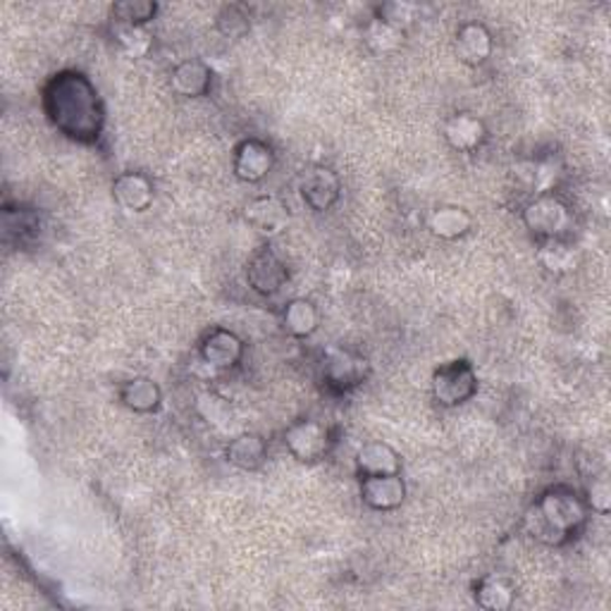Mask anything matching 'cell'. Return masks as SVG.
I'll return each instance as SVG.
<instances>
[{
    "mask_svg": "<svg viewBox=\"0 0 611 611\" xmlns=\"http://www.w3.org/2000/svg\"><path fill=\"white\" fill-rule=\"evenodd\" d=\"M361 36H363L365 48L371 51L375 58H385V55H392V53H396V51L404 46L406 32L394 30V26L371 18V20L363 24V34Z\"/></svg>",
    "mask_w": 611,
    "mask_h": 611,
    "instance_id": "cell-24",
    "label": "cell"
},
{
    "mask_svg": "<svg viewBox=\"0 0 611 611\" xmlns=\"http://www.w3.org/2000/svg\"><path fill=\"white\" fill-rule=\"evenodd\" d=\"M480 390L476 365L468 359H454L437 365L430 378V392L435 404L443 408H457L473 400Z\"/></svg>",
    "mask_w": 611,
    "mask_h": 611,
    "instance_id": "cell-6",
    "label": "cell"
},
{
    "mask_svg": "<svg viewBox=\"0 0 611 611\" xmlns=\"http://www.w3.org/2000/svg\"><path fill=\"white\" fill-rule=\"evenodd\" d=\"M342 177L330 165H308L298 177V196L314 212H328L342 201Z\"/></svg>",
    "mask_w": 611,
    "mask_h": 611,
    "instance_id": "cell-7",
    "label": "cell"
},
{
    "mask_svg": "<svg viewBox=\"0 0 611 611\" xmlns=\"http://www.w3.org/2000/svg\"><path fill=\"white\" fill-rule=\"evenodd\" d=\"M582 500H586L590 514L609 516V511H611V485H609V478H604V476L592 478V485L586 492H582Z\"/></svg>",
    "mask_w": 611,
    "mask_h": 611,
    "instance_id": "cell-30",
    "label": "cell"
},
{
    "mask_svg": "<svg viewBox=\"0 0 611 611\" xmlns=\"http://www.w3.org/2000/svg\"><path fill=\"white\" fill-rule=\"evenodd\" d=\"M118 400L132 414L151 416L163 406V388L149 375H134L118 388Z\"/></svg>",
    "mask_w": 611,
    "mask_h": 611,
    "instance_id": "cell-18",
    "label": "cell"
},
{
    "mask_svg": "<svg viewBox=\"0 0 611 611\" xmlns=\"http://www.w3.org/2000/svg\"><path fill=\"white\" fill-rule=\"evenodd\" d=\"M590 509L582 494L568 485H552L535 497L523 516V528L535 543L564 547L586 531Z\"/></svg>",
    "mask_w": 611,
    "mask_h": 611,
    "instance_id": "cell-2",
    "label": "cell"
},
{
    "mask_svg": "<svg viewBox=\"0 0 611 611\" xmlns=\"http://www.w3.org/2000/svg\"><path fill=\"white\" fill-rule=\"evenodd\" d=\"M280 325L292 339H310L320 328V310L314 298L294 296L282 306Z\"/></svg>",
    "mask_w": 611,
    "mask_h": 611,
    "instance_id": "cell-21",
    "label": "cell"
},
{
    "mask_svg": "<svg viewBox=\"0 0 611 611\" xmlns=\"http://www.w3.org/2000/svg\"><path fill=\"white\" fill-rule=\"evenodd\" d=\"M353 468H357L359 478L392 476L404 471V459L392 445L382 443V439H371V443H363L353 454Z\"/></svg>",
    "mask_w": 611,
    "mask_h": 611,
    "instance_id": "cell-17",
    "label": "cell"
},
{
    "mask_svg": "<svg viewBox=\"0 0 611 611\" xmlns=\"http://www.w3.org/2000/svg\"><path fill=\"white\" fill-rule=\"evenodd\" d=\"M112 198L127 212H146L155 201L153 179L139 170H124L112 179Z\"/></svg>",
    "mask_w": 611,
    "mask_h": 611,
    "instance_id": "cell-15",
    "label": "cell"
},
{
    "mask_svg": "<svg viewBox=\"0 0 611 611\" xmlns=\"http://www.w3.org/2000/svg\"><path fill=\"white\" fill-rule=\"evenodd\" d=\"M112 41L130 58H146L153 48V34L149 32V26L112 24Z\"/></svg>",
    "mask_w": 611,
    "mask_h": 611,
    "instance_id": "cell-26",
    "label": "cell"
},
{
    "mask_svg": "<svg viewBox=\"0 0 611 611\" xmlns=\"http://www.w3.org/2000/svg\"><path fill=\"white\" fill-rule=\"evenodd\" d=\"M161 6L153 0H120L110 6V22L124 26H149L159 18Z\"/></svg>",
    "mask_w": 611,
    "mask_h": 611,
    "instance_id": "cell-25",
    "label": "cell"
},
{
    "mask_svg": "<svg viewBox=\"0 0 611 611\" xmlns=\"http://www.w3.org/2000/svg\"><path fill=\"white\" fill-rule=\"evenodd\" d=\"M244 220L255 234L273 239L282 234V230H287L290 208L284 206L277 196H270V194L253 196L244 206Z\"/></svg>",
    "mask_w": 611,
    "mask_h": 611,
    "instance_id": "cell-14",
    "label": "cell"
},
{
    "mask_svg": "<svg viewBox=\"0 0 611 611\" xmlns=\"http://www.w3.org/2000/svg\"><path fill=\"white\" fill-rule=\"evenodd\" d=\"M196 408H198V414L204 416V421L216 425V428H222V425L232 421V406L218 392H204L201 396H198Z\"/></svg>",
    "mask_w": 611,
    "mask_h": 611,
    "instance_id": "cell-29",
    "label": "cell"
},
{
    "mask_svg": "<svg viewBox=\"0 0 611 611\" xmlns=\"http://www.w3.org/2000/svg\"><path fill=\"white\" fill-rule=\"evenodd\" d=\"M277 165V153L273 144L261 137L241 139L232 151V175L244 184L265 182Z\"/></svg>",
    "mask_w": 611,
    "mask_h": 611,
    "instance_id": "cell-9",
    "label": "cell"
},
{
    "mask_svg": "<svg viewBox=\"0 0 611 611\" xmlns=\"http://www.w3.org/2000/svg\"><path fill=\"white\" fill-rule=\"evenodd\" d=\"M212 69L206 61L201 58H187L177 63L173 69H170L167 81L173 94H177L179 98H206L212 91Z\"/></svg>",
    "mask_w": 611,
    "mask_h": 611,
    "instance_id": "cell-16",
    "label": "cell"
},
{
    "mask_svg": "<svg viewBox=\"0 0 611 611\" xmlns=\"http://www.w3.org/2000/svg\"><path fill=\"white\" fill-rule=\"evenodd\" d=\"M421 8L416 3H406V0H388V3H378L373 8V18L385 22L394 30L406 32L408 24L418 18Z\"/></svg>",
    "mask_w": 611,
    "mask_h": 611,
    "instance_id": "cell-28",
    "label": "cell"
},
{
    "mask_svg": "<svg viewBox=\"0 0 611 611\" xmlns=\"http://www.w3.org/2000/svg\"><path fill=\"white\" fill-rule=\"evenodd\" d=\"M359 497L363 506L378 511V514H390V511L404 506L408 488L402 473L368 476L359 478Z\"/></svg>",
    "mask_w": 611,
    "mask_h": 611,
    "instance_id": "cell-12",
    "label": "cell"
},
{
    "mask_svg": "<svg viewBox=\"0 0 611 611\" xmlns=\"http://www.w3.org/2000/svg\"><path fill=\"white\" fill-rule=\"evenodd\" d=\"M521 222L535 244L547 239H568L574 230V208L557 192L533 194L521 208Z\"/></svg>",
    "mask_w": 611,
    "mask_h": 611,
    "instance_id": "cell-3",
    "label": "cell"
},
{
    "mask_svg": "<svg viewBox=\"0 0 611 611\" xmlns=\"http://www.w3.org/2000/svg\"><path fill=\"white\" fill-rule=\"evenodd\" d=\"M537 261L552 275H568L578 268V251L571 239H547L537 244Z\"/></svg>",
    "mask_w": 611,
    "mask_h": 611,
    "instance_id": "cell-23",
    "label": "cell"
},
{
    "mask_svg": "<svg viewBox=\"0 0 611 611\" xmlns=\"http://www.w3.org/2000/svg\"><path fill=\"white\" fill-rule=\"evenodd\" d=\"M454 55L466 67L488 65L494 55V36L485 22H463L454 34Z\"/></svg>",
    "mask_w": 611,
    "mask_h": 611,
    "instance_id": "cell-13",
    "label": "cell"
},
{
    "mask_svg": "<svg viewBox=\"0 0 611 611\" xmlns=\"http://www.w3.org/2000/svg\"><path fill=\"white\" fill-rule=\"evenodd\" d=\"M519 588L516 582L504 574H488L473 586V600L480 609L506 611L516 604Z\"/></svg>",
    "mask_w": 611,
    "mask_h": 611,
    "instance_id": "cell-22",
    "label": "cell"
},
{
    "mask_svg": "<svg viewBox=\"0 0 611 611\" xmlns=\"http://www.w3.org/2000/svg\"><path fill=\"white\" fill-rule=\"evenodd\" d=\"M216 30L225 36V39H241L251 32V12L249 8L239 6V3H230L222 6L216 15Z\"/></svg>",
    "mask_w": 611,
    "mask_h": 611,
    "instance_id": "cell-27",
    "label": "cell"
},
{
    "mask_svg": "<svg viewBox=\"0 0 611 611\" xmlns=\"http://www.w3.org/2000/svg\"><path fill=\"white\" fill-rule=\"evenodd\" d=\"M244 277L249 290L259 296H275L290 282V265L280 259V253L263 244L255 249L244 265Z\"/></svg>",
    "mask_w": 611,
    "mask_h": 611,
    "instance_id": "cell-8",
    "label": "cell"
},
{
    "mask_svg": "<svg viewBox=\"0 0 611 611\" xmlns=\"http://www.w3.org/2000/svg\"><path fill=\"white\" fill-rule=\"evenodd\" d=\"M443 137L451 151L471 155L488 144L490 130L485 120L476 116V112L457 110L443 122Z\"/></svg>",
    "mask_w": 611,
    "mask_h": 611,
    "instance_id": "cell-11",
    "label": "cell"
},
{
    "mask_svg": "<svg viewBox=\"0 0 611 611\" xmlns=\"http://www.w3.org/2000/svg\"><path fill=\"white\" fill-rule=\"evenodd\" d=\"M198 359H201L212 371H234V368L244 361L247 345L234 330L230 328H210L204 332V337L198 339L196 347Z\"/></svg>",
    "mask_w": 611,
    "mask_h": 611,
    "instance_id": "cell-10",
    "label": "cell"
},
{
    "mask_svg": "<svg viewBox=\"0 0 611 611\" xmlns=\"http://www.w3.org/2000/svg\"><path fill=\"white\" fill-rule=\"evenodd\" d=\"M318 375L328 392L349 394L365 385V380L371 378V363L359 351L332 347L320 357Z\"/></svg>",
    "mask_w": 611,
    "mask_h": 611,
    "instance_id": "cell-5",
    "label": "cell"
},
{
    "mask_svg": "<svg viewBox=\"0 0 611 611\" xmlns=\"http://www.w3.org/2000/svg\"><path fill=\"white\" fill-rule=\"evenodd\" d=\"M41 108L65 139L94 146L106 132V106L101 91L81 69H61L41 87Z\"/></svg>",
    "mask_w": 611,
    "mask_h": 611,
    "instance_id": "cell-1",
    "label": "cell"
},
{
    "mask_svg": "<svg viewBox=\"0 0 611 611\" xmlns=\"http://www.w3.org/2000/svg\"><path fill=\"white\" fill-rule=\"evenodd\" d=\"M222 457L237 471L255 473L268 463V443L259 433H239L225 445Z\"/></svg>",
    "mask_w": 611,
    "mask_h": 611,
    "instance_id": "cell-19",
    "label": "cell"
},
{
    "mask_svg": "<svg viewBox=\"0 0 611 611\" xmlns=\"http://www.w3.org/2000/svg\"><path fill=\"white\" fill-rule=\"evenodd\" d=\"M476 218L473 212L457 206V204H443L430 210L428 216V230L433 237L443 241H459L473 232Z\"/></svg>",
    "mask_w": 611,
    "mask_h": 611,
    "instance_id": "cell-20",
    "label": "cell"
},
{
    "mask_svg": "<svg viewBox=\"0 0 611 611\" xmlns=\"http://www.w3.org/2000/svg\"><path fill=\"white\" fill-rule=\"evenodd\" d=\"M337 428L318 418H298L282 430V445L296 463L316 466L332 457L337 447Z\"/></svg>",
    "mask_w": 611,
    "mask_h": 611,
    "instance_id": "cell-4",
    "label": "cell"
}]
</instances>
